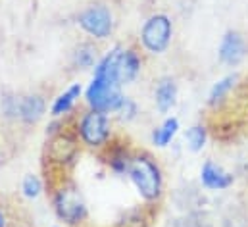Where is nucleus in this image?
<instances>
[{"mask_svg": "<svg viewBox=\"0 0 248 227\" xmlns=\"http://www.w3.org/2000/svg\"><path fill=\"white\" fill-rule=\"evenodd\" d=\"M200 181L210 191H223L235 183V177H233V173L223 170L219 164L208 160V162H204V166L200 170Z\"/></svg>", "mask_w": 248, "mask_h": 227, "instance_id": "10", "label": "nucleus"}, {"mask_svg": "<svg viewBox=\"0 0 248 227\" xmlns=\"http://www.w3.org/2000/svg\"><path fill=\"white\" fill-rule=\"evenodd\" d=\"M77 150H79L77 131L73 135V133H69V131L63 129L60 133H56L50 139V143H48V162L63 168L69 160H73V156L77 154Z\"/></svg>", "mask_w": 248, "mask_h": 227, "instance_id": "7", "label": "nucleus"}, {"mask_svg": "<svg viewBox=\"0 0 248 227\" xmlns=\"http://www.w3.org/2000/svg\"><path fill=\"white\" fill-rule=\"evenodd\" d=\"M85 98H87V104L91 106V110L104 114L118 112L125 100L122 85L116 79L102 75V73H94Z\"/></svg>", "mask_w": 248, "mask_h": 227, "instance_id": "2", "label": "nucleus"}, {"mask_svg": "<svg viewBox=\"0 0 248 227\" xmlns=\"http://www.w3.org/2000/svg\"><path fill=\"white\" fill-rule=\"evenodd\" d=\"M96 58H98V49L93 43H81L73 52V64L79 69H89L96 65Z\"/></svg>", "mask_w": 248, "mask_h": 227, "instance_id": "16", "label": "nucleus"}, {"mask_svg": "<svg viewBox=\"0 0 248 227\" xmlns=\"http://www.w3.org/2000/svg\"><path fill=\"white\" fill-rule=\"evenodd\" d=\"M142 67V58L135 49H122L118 52V62H116V77L120 85H127L137 79Z\"/></svg>", "mask_w": 248, "mask_h": 227, "instance_id": "9", "label": "nucleus"}, {"mask_svg": "<svg viewBox=\"0 0 248 227\" xmlns=\"http://www.w3.org/2000/svg\"><path fill=\"white\" fill-rule=\"evenodd\" d=\"M77 137L79 141L89 148H102L108 145L112 137V123L108 114L89 110L85 112L77 121Z\"/></svg>", "mask_w": 248, "mask_h": 227, "instance_id": "3", "label": "nucleus"}, {"mask_svg": "<svg viewBox=\"0 0 248 227\" xmlns=\"http://www.w3.org/2000/svg\"><path fill=\"white\" fill-rule=\"evenodd\" d=\"M154 100H156V106L160 112L168 114L177 102V83L171 77L160 79V83L156 85V91H154Z\"/></svg>", "mask_w": 248, "mask_h": 227, "instance_id": "12", "label": "nucleus"}, {"mask_svg": "<svg viewBox=\"0 0 248 227\" xmlns=\"http://www.w3.org/2000/svg\"><path fill=\"white\" fill-rule=\"evenodd\" d=\"M0 227H6V216L2 210H0Z\"/></svg>", "mask_w": 248, "mask_h": 227, "instance_id": "20", "label": "nucleus"}, {"mask_svg": "<svg viewBox=\"0 0 248 227\" xmlns=\"http://www.w3.org/2000/svg\"><path fill=\"white\" fill-rule=\"evenodd\" d=\"M120 117L122 119H125V121H129V119H133L135 117V114H137V104L131 100V98H127L125 97V100H124V104L120 106Z\"/></svg>", "mask_w": 248, "mask_h": 227, "instance_id": "19", "label": "nucleus"}, {"mask_svg": "<svg viewBox=\"0 0 248 227\" xmlns=\"http://www.w3.org/2000/svg\"><path fill=\"white\" fill-rule=\"evenodd\" d=\"M81 85L79 83H73L67 91H63L62 95H58L56 98H54V104H52V108H50V112L52 115H65V114L69 112L73 106H75V102H77V98L81 97Z\"/></svg>", "mask_w": 248, "mask_h": 227, "instance_id": "13", "label": "nucleus"}, {"mask_svg": "<svg viewBox=\"0 0 248 227\" xmlns=\"http://www.w3.org/2000/svg\"><path fill=\"white\" fill-rule=\"evenodd\" d=\"M185 141L190 152H200L206 146V141H208L206 127L204 125H192V127H188L185 133Z\"/></svg>", "mask_w": 248, "mask_h": 227, "instance_id": "17", "label": "nucleus"}, {"mask_svg": "<svg viewBox=\"0 0 248 227\" xmlns=\"http://www.w3.org/2000/svg\"><path fill=\"white\" fill-rule=\"evenodd\" d=\"M248 47L245 37L239 31H227L219 45V62L231 67H237L247 58Z\"/></svg>", "mask_w": 248, "mask_h": 227, "instance_id": "8", "label": "nucleus"}, {"mask_svg": "<svg viewBox=\"0 0 248 227\" xmlns=\"http://www.w3.org/2000/svg\"><path fill=\"white\" fill-rule=\"evenodd\" d=\"M237 81H239V75H237V73H231V75L219 79V81L212 87V91H210L208 104H210V106H217V104H221V102L225 100V97L235 89Z\"/></svg>", "mask_w": 248, "mask_h": 227, "instance_id": "14", "label": "nucleus"}, {"mask_svg": "<svg viewBox=\"0 0 248 227\" xmlns=\"http://www.w3.org/2000/svg\"><path fill=\"white\" fill-rule=\"evenodd\" d=\"M173 35V25L170 16L166 14H154L150 16L142 29H140V43L146 52L150 54H162L168 50Z\"/></svg>", "mask_w": 248, "mask_h": 227, "instance_id": "4", "label": "nucleus"}, {"mask_svg": "<svg viewBox=\"0 0 248 227\" xmlns=\"http://www.w3.org/2000/svg\"><path fill=\"white\" fill-rule=\"evenodd\" d=\"M127 175L146 202H158L164 195V175L160 164L148 152H137L131 158Z\"/></svg>", "mask_w": 248, "mask_h": 227, "instance_id": "1", "label": "nucleus"}, {"mask_svg": "<svg viewBox=\"0 0 248 227\" xmlns=\"http://www.w3.org/2000/svg\"><path fill=\"white\" fill-rule=\"evenodd\" d=\"M46 112V100L41 95H27L19 98V119L27 125L37 123Z\"/></svg>", "mask_w": 248, "mask_h": 227, "instance_id": "11", "label": "nucleus"}, {"mask_svg": "<svg viewBox=\"0 0 248 227\" xmlns=\"http://www.w3.org/2000/svg\"><path fill=\"white\" fill-rule=\"evenodd\" d=\"M177 131H179V119L177 117H168L158 129H154V133H152V141H154V145L156 146H168L171 141H173V137L177 135Z\"/></svg>", "mask_w": 248, "mask_h": 227, "instance_id": "15", "label": "nucleus"}, {"mask_svg": "<svg viewBox=\"0 0 248 227\" xmlns=\"http://www.w3.org/2000/svg\"><path fill=\"white\" fill-rule=\"evenodd\" d=\"M21 191H23V195L27 198H37L41 195V191H43V183H41V179L37 175H25Z\"/></svg>", "mask_w": 248, "mask_h": 227, "instance_id": "18", "label": "nucleus"}, {"mask_svg": "<svg viewBox=\"0 0 248 227\" xmlns=\"http://www.w3.org/2000/svg\"><path fill=\"white\" fill-rule=\"evenodd\" d=\"M54 210L67 226H79L87 218V206L73 185H60L54 191Z\"/></svg>", "mask_w": 248, "mask_h": 227, "instance_id": "5", "label": "nucleus"}, {"mask_svg": "<svg viewBox=\"0 0 248 227\" xmlns=\"http://www.w3.org/2000/svg\"><path fill=\"white\" fill-rule=\"evenodd\" d=\"M77 23L87 35L94 39H108L114 31L112 10L104 4H91L83 8L77 16Z\"/></svg>", "mask_w": 248, "mask_h": 227, "instance_id": "6", "label": "nucleus"}]
</instances>
